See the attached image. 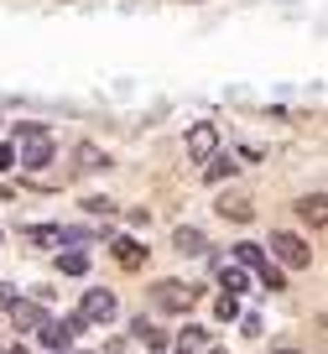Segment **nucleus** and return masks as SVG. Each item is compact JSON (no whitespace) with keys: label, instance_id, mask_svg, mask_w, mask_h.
Instances as JSON below:
<instances>
[{"label":"nucleus","instance_id":"obj_1","mask_svg":"<svg viewBox=\"0 0 328 354\" xmlns=\"http://www.w3.org/2000/svg\"><path fill=\"white\" fill-rule=\"evenodd\" d=\"M11 151H16V162H21L26 172H42V167L53 162V131H47V125H21Z\"/></svg>","mask_w":328,"mask_h":354},{"label":"nucleus","instance_id":"obj_2","mask_svg":"<svg viewBox=\"0 0 328 354\" xmlns=\"http://www.w3.org/2000/svg\"><path fill=\"white\" fill-rule=\"evenodd\" d=\"M198 302V287H188V281H156L152 287V308H162V313H188Z\"/></svg>","mask_w":328,"mask_h":354},{"label":"nucleus","instance_id":"obj_3","mask_svg":"<svg viewBox=\"0 0 328 354\" xmlns=\"http://www.w3.org/2000/svg\"><path fill=\"white\" fill-rule=\"evenodd\" d=\"M115 313H120V302H115V292H104V287H89L84 302H78V323H84V328H89V323H99V328H104Z\"/></svg>","mask_w":328,"mask_h":354},{"label":"nucleus","instance_id":"obj_4","mask_svg":"<svg viewBox=\"0 0 328 354\" xmlns=\"http://www.w3.org/2000/svg\"><path fill=\"white\" fill-rule=\"evenodd\" d=\"M271 255L286 266V271H302V266H313V250H307L302 234H271Z\"/></svg>","mask_w":328,"mask_h":354},{"label":"nucleus","instance_id":"obj_5","mask_svg":"<svg viewBox=\"0 0 328 354\" xmlns=\"http://www.w3.org/2000/svg\"><path fill=\"white\" fill-rule=\"evenodd\" d=\"M78 328H84V323H78V313H68V318H47V323H42V349H47V354H63L68 344H73Z\"/></svg>","mask_w":328,"mask_h":354},{"label":"nucleus","instance_id":"obj_6","mask_svg":"<svg viewBox=\"0 0 328 354\" xmlns=\"http://www.w3.org/2000/svg\"><path fill=\"white\" fill-rule=\"evenodd\" d=\"M214 151H219V131H214V120H198L193 131H188V156H193V162H208Z\"/></svg>","mask_w":328,"mask_h":354},{"label":"nucleus","instance_id":"obj_7","mask_svg":"<svg viewBox=\"0 0 328 354\" xmlns=\"http://www.w3.org/2000/svg\"><path fill=\"white\" fill-rule=\"evenodd\" d=\"M11 323H16V328H42L47 308H42V302H21V297H16L11 302Z\"/></svg>","mask_w":328,"mask_h":354},{"label":"nucleus","instance_id":"obj_8","mask_svg":"<svg viewBox=\"0 0 328 354\" xmlns=\"http://www.w3.org/2000/svg\"><path fill=\"white\" fill-rule=\"evenodd\" d=\"M172 349H177V354H203V349H208V333L188 323V328H183V333L172 339Z\"/></svg>","mask_w":328,"mask_h":354},{"label":"nucleus","instance_id":"obj_9","mask_svg":"<svg viewBox=\"0 0 328 354\" xmlns=\"http://www.w3.org/2000/svg\"><path fill=\"white\" fill-rule=\"evenodd\" d=\"M115 261H120L125 271H136V266H146V245H136V240H115Z\"/></svg>","mask_w":328,"mask_h":354},{"label":"nucleus","instance_id":"obj_10","mask_svg":"<svg viewBox=\"0 0 328 354\" xmlns=\"http://www.w3.org/2000/svg\"><path fill=\"white\" fill-rule=\"evenodd\" d=\"M172 245H177V250H183V255H203V250H208L203 230H188V224H183V230L172 234Z\"/></svg>","mask_w":328,"mask_h":354},{"label":"nucleus","instance_id":"obj_11","mask_svg":"<svg viewBox=\"0 0 328 354\" xmlns=\"http://www.w3.org/2000/svg\"><path fill=\"white\" fill-rule=\"evenodd\" d=\"M323 193H313V198H302V203H297V214H302V219L307 224H313V230H323V219H328V209H323Z\"/></svg>","mask_w":328,"mask_h":354},{"label":"nucleus","instance_id":"obj_12","mask_svg":"<svg viewBox=\"0 0 328 354\" xmlns=\"http://www.w3.org/2000/svg\"><path fill=\"white\" fill-rule=\"evenodd\" d=\"M219 214H224V219H235V224H250V219H255L250 198H224V203H219Z\"/></svg>","mask_w":328,"mask_h":354},{"label":"nucleus","instance_id":"obj_13","mask_svg":"<svg viewBox=\"0 0 328 354\" xmlns=\"http://www.w3.org/2000/svg\"><path fill=\"white\" fill-rule=\"evenodd\" d=\"M136 339H141L146 349H167V344H172V339H167L162 328H152V323H146V318H136Z\"/></svg>","mask_w":328,"mask_h":354},{"label":"nucleus","instance_id":"obj_14","mask_svg":"<svg viewBox=\"0 0 328 354\" xmlns=\"http://www.w3.org/2000/svg\"><path fill=\"white\" fill-rule=\"evenodd\" d=\"M73 156H78V162H73V172H99V167H104V156H99V146H89V141L78 146Z\"/></svg>","mask_w":328,"mask_h":354},{"label":"nucleus","instance_id":"obj_15","mask_svg":"<svg viewBox=\"0 0 328 354\" xmlns=\"http://www.w3.org/2000/svg\"><path fill=\"white\" fill-rule=\"evenodd\" d=\"M219 281H224V297H240V292L250 287V281H245V271H240V266H224V271H219Z\"/></svg>","mask_w":328,"mask_h":354},{"label":"nucleus","instance_id":"obj_16","mask_svg":"<svg viewBox=\"0 0 328 354\" xmlns=\"http://www.w3.org/2000/svg\"><path fill=\"white\" fill-rule=\"evenodd\" d=\"M57 230H63V224H32V230H26V240L42 245V250H53V245H57Z\"/></svg>","mask_w":328,"mask_h":354},{"label":"nucleus","instance_id":"obj_17","mask_svg":"<svg viewBox=\"0 0 328 354\" xmlns=\"http://www.w3.org/2000/svg\"><path fill=\"white\" fill-rule=\"evenodd\" d=\"M235 261H240V271H245V266H255V271H261L266 255H261V245H235Z\"/></svg>","mask_w":328,"mask_h":354},{"label":"nucleus","instance_id":"obj_18","mask_svg":"<svg viewBox=\"0 0 328 354\" xmlns=\"http://www.w3.org/2000/svg\"><path fill=\"white\" fill-rule=\"evenodd\" d=\"M84 271H89V255L84 250H68L63 255V277H84Z\"/></svg>","mask_w":328,"mask_h":354},{"label":"nucleus","instance_id":"obj_19","mask_svg":"<svg viewBox=\"0 0 328 354\" xmlns=\"http://www.w3.org/2000/svg\"><path fill=\"white\" fill-rule=\"evenodd\" d=\"M261 287H266V292H282V287H286V277H282V266H271V261L261 266Z\"/></svg>","mask_w":328,"mask_h":354},{"label":"nucleus","instance_id":"obj_20","mask_svg":"<svg viewBox=\"0 0 328 354\" xmlns=\"http://www.w3.org/2000/svg\"><path fill=\"white\" fill-rule=\"evenodd\" d=\"M230 172H235V162H230V156H219V162H208V183H224Z\"/></svg>","mask_w":328,"mask_h":354},{"label":"nucleus","instance_id":"obj_21","mask_svg":"<svg viewBox=\"0 0 328 354\" xmlns=\"http://www.w3.org/2000/svg\"><path fill=\"white\" fill-rule=\"evenodd\" d=\"M84 209H89V214H115V203H109L104 193H94V198H84Z\"/></svg>","mask_w":328,"mask_h":354},{"label":"nucleus","instance_id":"obj_22","mask_svg":"<svg viewBox=\"0 0 328 354\" xmlns=\"http://www.w3.org/2000/svg\"><path fill=\"white\" fill-rule=\"evenodd\" d=\"M219 318H224V323L240 318V297H219Z\"/></svg>","mask_w":328,"mask_h":354},{"label":"nucleus","instance_id":"obj_23","mask_svg":"<svg viewBox=\"0 0 328 354\" xmlns=\"http://www.w3.org/2000/svg\"><path fill=\"white\" fill-rule=\"evenodd\" d=\"M11 167H16V151H11V146H0V172H11Z\"/></svg>","mask_w":328,"mask_h":354},{"label":"nucleus","instance_id":"obj_24","mask_svg":"<svg viewBox=\"0 0 328 354\" xmlns=\"http://www.w3.org/2000/svg\"><path fill=\"white\" fill-rule=\"evenodd\" d=\"M271 354H297V349H271Z\"/></svg>","mask_w":328,"mask_h":354},{"label":"nucleus","instance_id":"obj_25","mask_svg":"<svg viewBox=\"0 0 328 354\" xmlns=\"http://www.w3.org/2000/svg\"><path fill=\"white\" fill-rule=\"evenodd\" d=\"M203 354H224V349H203Z\"/></svg>","mask_w":328,"mask_h":354},{"label":"nucleus","instance_id":"obj_26","mask_svg":"<svg viewBox=\"0 0 328 354\" xmlns=\"http://www.w3.org/2000/svg\"><path fill=\"white\" fill-rule=\"evenodd\" d=\"M84 354H89V349H84Z\"/></svg>","mask_w":328,"mask_h":354}]
</instances>
